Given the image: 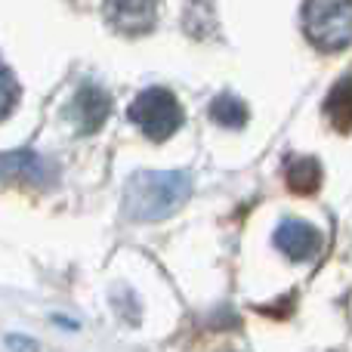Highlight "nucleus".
Returning a JSON list of instances; mask_svg holds the SVG:
<instances>
[{"mask_svg":"<svg viewBox=\"0 0 352 352\" xmlns=\"http://www.w3.org/2000/svg\"><path fill=\"white\" fill-rule=\"evenodd\" d=\"M285 179L287 188L297 195H312L322 182V167H318L316 158H306V155H294L285 164Z\"/></svg>","mask_w":352,"mask_h":352,"instance_id":"8","label":"nucleus"},{"mask_svg":"<svg viewBox=\"0 0 352 352\" xmlns=\"http://www.w3.org/2000/svg\"><path fill=\"white\" fill-rule=\"evenodd\" d=\"M303 25L318 50H346L352 43V0H306Z\"/></svg>","mask_w":352,"mask_h":352,"instance_id":"2","label":"nucleus"},{"mask_svg":"<svg viewBox=\"0 0 352 352\" xmlns=\"http://www.w3.org/2000/svg\"><path fill=\"white\" fill-rule=\"evenodd\" d=\"M16 102H19V80H16V74L6 68V62L0 59V121L16 109Z\"/></svg>","mask_w":352,"mask_h":352,"instance_id":"11","label":"nucleus"},{"mask_svg":"<svg viewBox=\"0 0 352 352\" xmlns=\"http://www.w3.org/2000/svg\"><path fill=\"white\" fill-rule=\"evenodd\" d=\"M324 115L328 124L340 133L352 130V78H343L334 90L328 93V102H324Z\"/></svg>","mask_w":352,"mask_h":352,"instance_id":"9","label":"nucleus"},{"mask_svg":"<svg viewBox=\"0 0 352 352\" xmlns=\"http://www.w3.org/2000/svg\"><path fill=\"white\" fill-rule=\"evenodd\" d=\"M188 192H192V182H188V173L182 170L136 173L124 195V213L140 223H155V219H164L179 210Z\"/></svg>","mask_w":352,"mask_h":352,"instance_id":"1","label":"nucleus"},{"mask_svg":"<svg viewBox=\"0 0 352 352\" xmlns=\"http://www.w3.org/2000/svg\"><path fill=\"white\" fill-rule=\"evenodd\" d=\"M275 244H278L281 254H287L291 260H312V256L322 254V232L309 223H300V219H287L278 226L275 232Z\"/></svg>","mask_w":352,"mask_h":352,"instance_id":"7","label":"nucleus"},{"mask_svg":"<svg viewBox=\"0 0 352 352\" xmlns=\"http://www.w3.org/2000/svg\"><path fill=\"white\" fill-rule=\"evenodd\" d=\"M130 121L152 142H164L182 127V105L164 87H148L130 102Z\"/></svg>","mask_w":352,"mask_h":352,"instance_id":"3","label":"nucleus"},{"mask_svg":"<svg viewBox=\"0 0 352 352\" xmlns=\"http://www.w3.org/2000/svg\"><path fill=\"white\" fill-rule=\"evenodd\" d=\"M210 121H217L219 127L238 130L248 121V109H244V102L235 96H217L210 102Z\"/></svg>","mask_w":352,"mask_h":352,"instance_id":"10","label":"nucleus"},{"mask_svg":"<svg viewBox=\"0 0 352 352\" xmlns=\"http://www.w3.org/2000/svg\"><path fill=\"white\" fill-rule=\"evenodd\" d=\"M105 22L127 37L146 34L158 22V0H105Z\"/></svg>","mask_w":352,"mask_h":352,"instance_id":"5","label":"nucleus"},{"mask_svg":"<svg viewBox=\"0 0 352 352\" xmlns=\"http://www.w3.org/2000/svg\"><path fill=\"white\" fill-rule=\"evenodd\" d=\"M109 111H111V96L102 90V87L99 84H80L78 93L72 96V102H68L65 115H68L72 127L78 130L80 136H90L105 124Z\"/></svg>","mask_w":352,"mask_h":352,"instance_id":"4","label":"nucleus"},{"mask_svg":"<svg viewBox=\"0 0 352 352\" xmlns=\"http://www.w3.org/2000/svg\"><path fill=\"white\" fill-rule=\"evenodd\" d=\"M0 179L28 182V186H50L56 179V164L37 152H6L0 155Z\"/></svg>","mask_w":352,"mask_h":352,"instance_id":"6","label":"nucleus"}]
</instances>
